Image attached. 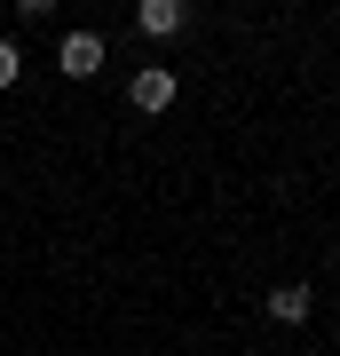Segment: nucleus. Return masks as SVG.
Returning <instances> with one entry per match:
<instances>
[{
    "instance_id": "obj_1",
    "label": "nucleus",
    "mask_w": 340,
    "mask_h": 356,
    "mask_svg": "<svg viewBox=\"0 0 340 356\" xmlns=\"http://www.w3.org/2000/svg\"><path fill=\"white\" fill-rule=\"evenodd\" d=\"M56 72L63 79H95L103 72V32H63L56 40Z\"/></svg>"
},
{
    "instance_id": "obj_5",
    "label": "nucleus",
    "mask_w": 340,
    "mask_h": 356,
    "mask_svg": "<svg viewBox=\"0 0 340 356\" xmlns=\"http://www.w3.org/2000/svg\"><path fill=\"white\" fill-rule=\"evenodd\" d=\"M16 79H24V48H16V40H0V88H16Z\"/></svg>"
},
{
    "instance_id": "obj_6",
    "label": "nucleus",
    "mask_w": 340,
    "mask_h": 356,
    "mask_svg": "<svg viewBox=\"0 0 340 356\" xmlns=\"http://www.w3.org/2000/svg\"><path fill=\"white\" fill-rule=\"evenodd\" d=\"M301 356H316V348H301Z\"/></svg>"
},
{
    "instance_id": "obj_3",
    "label": "nucleus",
    "mask_w": 340,
    "mask_h": 356,
    "mask_svg": "<svg viewBox=\"0 0 340 356\" xmlns=\"http://www.w3.org/2000/svg\"><path fill=\"white\" fill-rule=\"evenodd\" d=\"M182 24H190L182 0H143V8H135V32H143V40H175Z\"/></svg>"
},
{
    "instance_id": "obj_2",
    "label": "nucleus",
    "mask_w": 340,
    "mask_h": 356,
    "mask_svg": "<svg viewBox=\"0 0 340 356\" xmlns=\"http://www.w3.org/2000/svg\"><path fill=\"white\" fill-rule=\"evenodd\" d=\"M127 103H135L143 119H159L166 103H175V72H166V64H143L135 79H127Z\"/></svg>"
},
{
    "instance_id": "obj_4",
    "label": "nucleus",
    "mask_w": 340,
    "mask_h": 356,
    "mask_svg": "<svg viewBox=\"0 0 340 356\" xmlns=\"http://www.w3.org/2000/svg\"><path fill=\"white\" fill-rule=\"evenodd\" d=\"M309 309H316V293H309L301 277H293V285H277V293H269V317H277V325H309Z\"/></svg>"
}]
</instances>
